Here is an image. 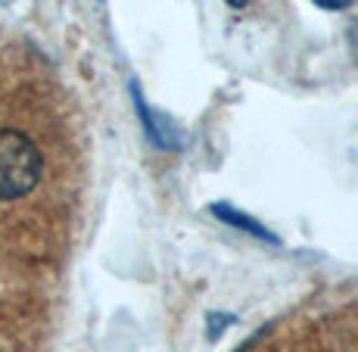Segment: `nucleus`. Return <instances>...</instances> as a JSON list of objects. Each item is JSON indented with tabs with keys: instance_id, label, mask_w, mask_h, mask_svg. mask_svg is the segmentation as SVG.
Masks as SVG:
<instances>
[{
	"instance_id": "obj_1",
	"label": "nucleus",
	"mask_w": 358,
	"mask_h": 352,
	"mask_svg": "<svg viewBox=\"0 0 358 352\" xmlns=\"http://www.w3.org/2000/svg\"><path fill=\"white\" fill-rule=\"evenodd\" d=\"M41 150L16 128H0V199H22L41 181Z\"/></svg>"
},
{
	"instance_id": "obj_2",
	"label": "nucleus",
	"mask_w": 358,
	"mask_h": 352,
	"mask_svg": "<svg viewBox=\"0 0 358 352\" xmlns=\"http://www.w3.org/2000/svg\"><path fill=\"white\" fill-rule=\"evenodd\" d=\"M131 100H134V109H137V119H141V125H143V134L150 137V143H156L159 150H181V143H184V137H181V131H178L175 125H171L169 119H162L159 113H153L150 109V103H147V97H143V91L137 87V81H131Z\"/></svg>"
},
{
	"instance_id": "obj_3",
	"label": "nucleus",
	"mask_w": 358,
	"mask_h": 352,
	"mask_svg": "<svg viewBox=\"0 0 358 352\" xmlns=\"http://www.w3.org/2000/svg\"><path fill=\"white\" fill-rule=\"evenodd\" d=\"M209 212L218 218V222H224V225L237 227V231H246L250 237H256V240H265V244H271V246H278V244H280L278 234H271L265 225L256 222L252 216H246V212L234 209L231 203H212V206H209Z\"/></svg>"
},
{
	"instance_id": "obj_4",
	"label": "nucleus",
	"mask_w": 358,
	"mask_h": 352,
	"mask_svg": "<svg viewBox=\"0 0 358 352\" xmlns=\"http://www.w3.org/2000/svg\"><path fill=\"white\" fill-rule=\"evenodd\" d=\"M231 321H237L234 315H209V330H206V337H209V343H215L218 337L224 334V328H228Z\"/></svg>"
},
{
	"instance_id": "obj_5",
	"label": "nucleus",
	"mask_w": 358,
	"mask_h": 352,
	"mask_svg": "<svg viewBox=\"0 0 358 352\" xmlns=\"http://www.w3.org/2000/svg\"><path fill=\"white\" fill-rule=\"evenodd\" d=\"M315 3L324 10H346V6H352V0H315Z\"/></svg>"
},
{
	"instance_id": "obj_6",
	"label": "nucleus",
	"mask_w": 358,
	"mask_h": 352,
	"mask_svg": "<svg viewBox=\"0 0 358 352\" xmlns=\"http://www.w3.org/2000/svg\"><path fill=\"white\" fill-rule=\"evenodd\" d=\"M246 3H250V0H228V6H234V10H243Z\"/></svg>"
}]
</instances>
